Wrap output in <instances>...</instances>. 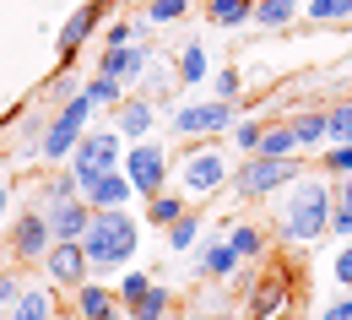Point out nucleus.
I'll use <instances>...</instances> for the list:
<instances>
[{
  "label": "nucleus",
  "mask_w": 352,
  "mask_h": 320,
  "mask_svg": "<svg viewBox=\"0 0 352 320\" xmlns=\"http://www.w3.org/2000/svg\"><path fill=\"white\" fill-rule=\"evenodd\" d=\"M135 244H141V223H135L125 206H114V212H92L87 228H82V250H87V266H92V272L131 266Z\"/></svg>",
  "instance_id": "1"
},
{
  "label": "nucleus",
  "mask_w": 352,
  "mask_h": 320,
  "mask_svg": "<svg viewBox=\"0 0 352 320\" xmlns=\"http://www.w3.org/2000/svg\"><path fill=\"white\" fill-rule=\"evenodd\" d=\"M320 233H331V184L293 180V201L282 206V239L287 244H309Z\"/></svg>",
  "instance_id": "2"
},
{
  "label": "nucleus",
  "mask_w": 352,
  "mask_h": 320,
  "mask_svg": "<svg viewBox=\"0 0 352 320\" xmlns=\"http://www.w3.org/2000/svg\"><path fill=\"white\" fill-rule=\"evenodd\" d=\"M92 103L87 92H76L71 103H60L54 114H49V125H44V136H38V158L44 163H65L71 158V147L82 141V131H87V120H92Z\"/></svg>",
  "instance_id": "3"
},
{
  "label": "nucleus",
  "mask_w": 352,
  "mask_h": 320,
  "mask_svg": "<svg viewBox=\"0 0 352 320\" xmlns=\"http://www.w3.org/2000/svg\"><path fill=\"white\" fill-rule=\"evenodd\" d=\"M304 174V163H298V152H287V158H271V152H255L250 163H239V195H271V190H282V184H293Z\"/></svg>",
  "instance_id": "4"
},
{
  "label": "nucleus",
  "mask_w": 352,
  "mask_h": 320,
  "mask_svg": "<svg viewBox=\"0 0 352 320\" xmlns=\"http://www.w3.org/2000/svg\"><path fill=\"white\" fill-rule=\"evenodd\" d=\"M120 158H125V136H120V131H82V141L71 147L76 190H82V180L103 174V169H120Z\"/></svg>",
  "instance_id": "5"
},
{
  "label": "nucleus",
  "mask_w": 352,
  "mask_h": 320,
  "mask_svg": "<svg viewBox=\"0 0 352 320\" xmlns=\"http://www.w3.org/2000/svg\"><path fill=\"white\" fill-rule=\"evenodd\" d=\"M120 169H125V180H131L135 195H157V190L168 184V152H163L157 141H131V152L120 158Z\"/></svg>",
  "instance_id": "6"
},
{
  "label": "nucleus",
  "mask_w": 352,
  "mask_h": 320,
  "mask_svg": "<svg viewBox=\"0 0 352 320\" xmlns=\"http://www.w3.org/2000/svg\"><path fill=\"white\" fill-rule=\"evenodd\" d=\"M6 244H11V255H16V261H44V250L54 244L44 206H28V212H16V217H11V228H6Z\"/></svg>",
  "instance_id": "7"
},
{
  "label": "nucleus",
  "mask_w": 352,
  "mask_h": 320,
  "mask_svg": "<svg viewBox=\"0 0 352 320\" xmlns=\"http://www.w3.org/2000/svg\"><path fill=\"white\" fill-rule=\"evenodd\" d=\"M174 136H222L233 125V103L228 98H212V103H184L174 109Z\"/></svg>",
  "instance_id": "8"
},
{
  "label": "nucleus",
  "mask_w": 352,
  "mask_h": 320,
  "mask_svg": "<svg viewBox=\"0 0 352 320\" xmlns=\"http://www.w3.org/2000/svg\"><path fill=\"white\" fill-rule=\"evenodd\" d=\"M179 180H184L190 195H212V190H222V180H228V163H222L217 147H195V152L179 163Z\"/></svg>",
  "instance_id": "9"
},
{
  "label": "nucleus",
  "mask_w": 352,
  "mask_h": 320,
  "mask_svg": "<svg viewBox=\"0 0 352 320\" xmlns=\"http://www.w3.org/2000/svg\"><path fill=\"white\" fill-rule=\"evenodd\" d=\"M44 272L49 282H60V288H76V282H87V250H82V239H54L44 250Z\"/></svg>",
  "instance_id": "10"
},
{
  "label": "nucleus",
  "mask_w": 352,
  "mask_h": 320,
  "mask_svg": "<svg viewBox=\"0 0 352 320\" xmlns=\"http://www.w3.org/2000/svg\"><path fill=\"white\" fill-rule=\"evenodd\" d=\"M114 0H87L82 11H71L65 17V28L54 33V49H60V60H71V54H82V44H87L92 33H98V22H103V11H109Z\"/></svg>",
  "instance_id": "11"
},
{
  "label": "nucleus",
  "mask_w": 352,
  "mask_h": 320,
  "mask_svg": "<svg viewBox=\"0 0 352 320\" xmlns=\"http://www.w3.org/2000/svg\"><path fill=\"white\" fill-rule=\"evenodd\" d=\"M131 180H125V169H103V174H92L82 180V201H87L92 212H114V206H131Z\"/></svg>",
  "instance_id": "12"
},
{
  "label": "nucleus",
  "mask_w": 352,
  "mask_h": 320,
  "mask_svg": "<svg viewBox=\"0 0 352 320\" xmlns=\"http://www.w3.org/2000/svg\"><path fill=\"white\" fill-rule=\"evenodd\" d=\"M250 320H276L287 304H293V293H287V272H271V277H261L250 293Z\"/></svg>",
  "instance_id": "13"
},
{
  "label": "nucleus",
  "mask_w": 352,
  "mask_h": 320,
  "mask_svg": "<svg viewBox=\"0 0 352 320\" xmlns=\"http://www.w3.org/2000/svg\"><path fill=\"white\" fill-rule=\"evenodd\" d=\"M44 217H49V233H54V239H82V228H87V217H92V206L82 201V195H65V201H49Z\"/></svg>",
  "instance_id": "14"
},
{
  "label": "nucleus",
  "mask_w": 352,
  "mask_h": 320,
  "mask_svg": "<svg viewBox=\"0 0 352 320\" xmlns=\"http://www.w3.org/2000/svg\"><path fill=\"white\" fill-rule=\"evenodd\" d=\"M120 293L98 288V282H76V320H120Z\"/></svg>",
  "instance_id": "15"
},
{
  "label": "nucleus",
  "mask_w": 352,
  "mask_h": 320,
  "mask_svg": "<svg viewBox=\"0 0 352 320\" xmlns=\"http://www.w3.org/2000/svg\"><path fill=\"white\" fill-rule=\"evenodd\" d=\"M98 71L131 87L135 76L146 71V49H141V44H120V49H103V54H98Z\"/></svg>",
  "instance_id": "16"
},
{
  "label": "nucleus",
  "mask_w": 352,
  "mask_h": 320,
  "mask_svg": "<svg viewBox=\"0 0 352 320\" xmlns=\"http://www.w3.org/2000/svg\"><path fill=\"white\" fill-rule=\"evenodd\" d=\"M114 109H120V114H114V120H120L114 131H120L125 141H146V131L157 125V120H152V103H146V98H120Z\"/></svg>",
  "instance_id": "17"
},
{
  "label": "nucleus",
  "mask_w": 352,
  "mask_h": 320,
  "mask_svg": "<svg viewBox=\"0 0 352 320\" xmlns=\"http://www.w3.org/2000/svg\"><path fill=\"white\" fill-rule=\"evenodd\" d=\"M6 315L11 320H54V293H49V288H22Z\"/></svg>",
  "instance_id": "18"
},
{
  "label": "nucleus",
  "mask_w": 352,
  "mask_h": 320,
  "mask_svg": "<svg viewBox=\"0 0 352 320\" xmlns=\"http://www.w3.org/2000/svg\"><path fill=\"white\" fill-rule=\"evenodd\" d=\"M233 266H239V250H233L228 239H212V244L201 250V277H217V282H228V277H233Z\"/></svg>",
  "instance_id": "19"
},
{
  "label": "nucleus",
  "mask_w": 352,
  "mask_h": 320,
  "mask_svg": "<svg viewBox=\"0 0 352 320\" xmlns=\"http://www.w3.org/2000/svg\"><path fill=\"white\" fill-rule=\"evenodd\" d=\"M250 22H261V28H293L298 22V0H255Z\"/></svg>",
  "instance_id": "20"
},
{
  "label": "nucleus",
  "mask_w": 352,
  "mask_h": 320,
  "mask_svg": "<svg viewBox=\"0 0 352 320\" xmlns=\"http://www.w3.org/2000/svg\"><path fill=\"white\" fill-rule=\"evenodd\" d=\"M125 310H131V320H163L168 310H174V293H168L163 282H152V288H146L135 304H125Z\"/></svg>",
  "instance_id": "21"
},
{
  "label": "nucleus",
  "mask_w": 352,
  "mask_h": 320,
  "mask_svg": "<svg viewBox=\"0 0 352 320\" xmlns=\"http://www.w3.org/2000/svg\"><path fill=\"white\" fill-rule=\"evenodd\" d=\"M146 39V17H114L103 28V49H120V44H141Z\"/></svg>",
  "instance_id": "22"
},
{
  "label": "nucleus",
  "mask_w": 352,
  "mask_h": 320,
  "mask_svg": "<svg viewBox=\"0 0 352 320\" xmlns=\"http://www.w3.org/2000/svg\"><path fill=\"white\" fill-rule=\"evenodd\" d=\"M331 233L352 239V174H342V190H331Z\"/></svg>",
  "instance_id": "23"
},
{
  "label": "nucleus",
  "mask_w": 352,
  "mask_h": 320,
  "mask_svg": "<svg viewBox=\"0 0 352 320\" xmlns=\"http://www.w3.org/2000/svg\"><path fill=\"white\" fill-rule=\"evenodd\" d=\"M76 92H82V82H76V71H71V65H60V71H54V82H49V87H38V103H49V109H60V103H71Z\"/></svg>",
  "instance_id": "24"
},
{
  "label": "nucleus",
  "mask_w": 352,
  "mask_h": 320,
  "mask_svg": "<svg viewBox=\"0 0 352 320\" xmlns=\"http://www.w3.org/2000/svg\"><path fill=\"white\" fill-rule=\"evenodd\" d=\"M250 6L255 0H206V17H212V28H244Z\"/></svg>",
  "instance_id": "25"
},
{
  "label": "nucleus",
  "mask_w": 352,
  "mask_h": 320,
  "mask_svg": "<svg viewBox=\"0 0 352 320\" xmlns=\"http://www.w3.org/2000/svg\"><path fill=\"white\" fill-rule=\"evenodd\" d=\"M255 152H271V158H287V152H298L293 125H271V120H265V131H261V141H255Z\"/></svg>",
  "instance_id": "26"
},
{
  "label": "nucleus",
  "mask_w": 352,
  "mask_h": 320,
  "mask_svg": "<svg viewBox=\"0 0 352 320\" xmlns=\"http://www.w3.org/2000/svg\"><path fill=\"white\" fill-rule=\"evenodd\" d=\"M206 76H212V60H206V49L190 44L184 54H179V82H184V87H195V82H206Z\"/></svg>",
  "instance_id": "27"
},
{
  "label": "nucleus",
  "mask_w": 352,
  "mask_h": 320,
  "mask_svg": "<svg viewBox=\"0 0 352 320\" xmlns=\"http://www.w3.org/2000/svg\"><path fill=\"white\" fill-rule=\"evenodd\" d=\"M228 244L239 250V261H261V250H265V233L255 228V223H239V228L228 233Z\"/></svg>",
  "instance_id": "28"
},
{
  "label": "nucleus",
  "mask_w": 352,
  "mask_h": 320,
  "mask_svg": "<svg viewBox=\"0 0 352 320\" xmlns=\"http://www.w3.org/2000/svg\"><path fill=\"white\" fill-rule=\"evenodd\" d=\"M287 125H293V136H298V152H309V147L325 141V114H293Z\"/></svg>",
  "instance_id": "29"
},
{
  "label": "nucleus",
  "mask_w": 352,
  "mask_h": 320,
  "mask_svg": "<svg viewBox=\"0 0 352 320\" xmlns=\"http://www.w3.org/2000/svg\"><path fill=\"white\" fill-rule=\"evenodd\" d=\"M195 239H201V217L195 212H179L174 223H168V250H195Z\"/></svg>",
  "instance_id": "30"
},
{
  "label": "nucleus",
  "mask_w": 352,
  "mask_h": 320,
  "mask_svg": "<svg viewBox=\"0 0 352 320\" xmlns=\"http://www.w3.org/2000/svg\"><path fill=\"white\" fill-rule=\"evenodd\" d=\"M179 212H190V206H184L179 195H168V190H157V195H146V217H152L157 228H168V223L179 217Z\"/></svg>",
  "instance_id": "31"
},
{
  "label": "nucleus",
  "mask_w": 352,
  "mask_h": 320,
  "mask_svg": "<svg viewBox=\"0 0 352 320\" xmlns=\"http://www.w3.org/2000/svg\"><path fill=\"white\" fill-rule=\"evenodd\" d=\"M82 92L103 109V103H120V98H125V82H114V76H103V71H98V76H87V87H82Z\"/></svg>",
  "instance_id": "32"
},
{
  "label": "nucleus",
  "mask_w": 352,
  "mask_h": 320,
  "mask_svg": "<svg viewBox=\"0 0 352 320\" xmlns=\"http://www.w3.org/2000/svg\"><path fill=\"white\" fill-rule=\"evenodd\" d=\"M325 141H352V98L325 114Z\"/></svg>",
  "instance_id": "33"
},
{
  "label": "nucleus",
  "mask_w": 352,
  "mask_h": 320,
  "mask_svg": "<svg viewBox=\"0 0 352 320\" xmlns=\"http://www.w3.org/2000/svg\"><path fill=\"white\" fill-rule=\"evenodd\" d=\"M320 169H325V174H336V180H342V174H352V141H336V147L320 158Z\"/></svg>",
  "instance_id": "34"
},
{
  "label": "nucleus",
  "mask_w": 352,
  "mask_h": 320,
  "mask_svg": "<svg viewBox=\"0 0 352 320\" xmlns=\"http://www.w3.org/2000/svg\"><path fill=\"white\" fill-rule=\"evenodd\" d=\"M190 11V0H152L146 6V22H179Z\"/></svg>",
  "instance_id": "35"
},
{
  "label": "nucleus",
  "mask_w": 352,
  "mask_h": 320,
  "mask_svg": "<svg viewBox=\"0 0 352 320\" xmlns=\"http://www.w3.org/2000/svg\"><path fill=\"white\" fill-rule=\"evenodd\" d=\"M146 288H152V277H146V272H125V282H120L114 293H120V304H135Z\"/></svg>",
  "instance_id": "36"
},
{
  "label": "nucleus",
  "mask_w": 352,
  "mask_h": 320,
  "mask_svg": "<svg viewBox=\"0 0 352 320\" xmlns=\"http://www.w3.org/2000/svg\"><path fill=\"white\" fill-rule=\"evenodd\" d=\"M304 17H309V22H342L347 11H342V0H309Z\"/></svg>",
  "instance_id": "37"
},
{
  "label": "nucleus",
  "mask_w": 352,
  "mask_h": 320,
  "mask_svg": "<svg viewBox=\"0 0 352 320\" xmlns=\"http://www.w3.org/2000/svg\"><path fill=\"white\" fill-rule=\"evenodd\" d=\"M239 87H244V76H239L233 65H222V71H217V98H228V103H233V98H239Z\"/></svg>",
  "instance_id": "38"
},
{
  "label": "nucleus",
  "mask_w": 352,
  "mask_h": 320,
  "mask_svg": "<svg viewBox=\"0 0 352 320\" xmlns=\"http://www.w3.org/2000/svg\"><path fill=\"white\" fill-rule=\"evenodd\" d=\"M261 131H265V120H244V125L233 131V141H239L244 152H255V141H261Z\"/></svg>",
  "instance_id": "39"
},
{
  "label": "nucleus",
  "mask_w": 352,
  "mask_h": 320,
  "mask_svg": "<svg viewBox=\"0 0 352 320\" xmlns=\"http://www.w3.org/2000/svg\"><path fill=\"white\" fill-rule=\"evenodd\" d=\"M336 282H342V288H352V239L336 250Z\"/></svg>",
  "instance_id": "40"
},
{
  "label": "nucleus",
  "mask_w": 352,
  "mask_h": 320,
  "mask_svg": "<svg viewBox=\"0 0 352 320\" xmlns=\"http://www.w3.org/2000/svg\"><path fill=\"white\" fill-rule=\"evenodd\" d=\"M320 320H352V293H347V299H336V304H331Z\"/></svg>",
  "instance_id": "41"
},
{
  "label": "nucleus",
  "mask_w": 352,
  "mask_h": 320,
  "mask_svg": "<svg viewBox=\"0 0 352 320\" xmlns=\"http://www.w3.org/2000/svg\"><path fill=\"white\" fill-rule=\"evenodd\" d=\"M6 212H11V184L0 180V223H6Z\"/></svg>",
  "instance_id": "42"
},
{
  "label": "nucleus",
  "mask_w": 352,
  "mask_h": 320,
  "mask_svg": "<svg viewBox=\"0 0 352 320\" xmlns=\"http://www.w3.org/2000/svg\"><path fill=\"white\" fill-rule=\"evenodd\" d=\"M195 320H228V315H195Z\"/></svg>",
  "instance_id": "43"
},
{
  "label": "nucleus",
  "mask_w": 352,
  "mask_h": 320,
  "mask_svg": "<svg viewBox=\"0 0 352 320\" xmlns=\"http://www.w3.org/2000/svg\"><path fill=\"white\" fill-rule=\"evenodd\" d=\"M6 310H11V304H6V299H0V320H6Z\"/></svg>",
  "instance_id": "44"
},
{
  "label": "nucleus",
  "mask_w": 352,
  "mask_h": 320,
  "mask_svg": "<svg viewBox=\"0 0 352 320\" xmlns=\"http://www.w3.org/2000/svg\"><path fill=\"white\" fill-rule=\"evenodd\" d=\"M342 11H347V17H352V0H342Z\"/></svg>",
  "instance_id": "45"
},
{
  "label": "nucleus",
  "mask_w": 352,
  "mask_h": 320,
  "mask_svg": "<svg viewBox=\"0 0 352 320\" xmlns=\"http://www.w3.org/2000/svg\"><path fill=\"white\" fill-rule=\"evenodd\" d=\"M190 6H206V0H190Z\"/></svg>",
  "instance_id": "46"
}]
</instances>
